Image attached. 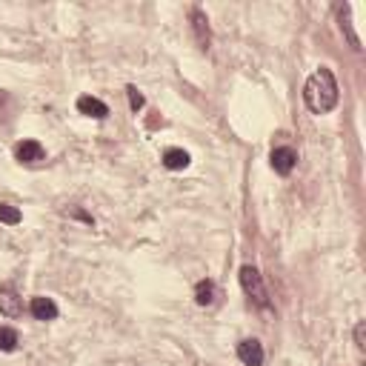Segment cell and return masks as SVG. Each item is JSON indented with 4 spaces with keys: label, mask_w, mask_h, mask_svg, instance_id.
<instances>
[{
    "label": "cell",
    "mask_w": 366,
    "mask_h": 366,
    "mask_svg": "<svg viewBox=\"0 0 366 366\" xmlns=\"http://www.w3.org/2000/svg\"><path fill=\"white\" fill-rule=\"evenodd\" d=\"M340 101V89L332 69H315L303 83V103L312 114H329Z\"/></svg>",
    "instance_id": "6da1fadb"
},
{
    "label": "cell",
    "mask_w": 366,
    "mask_h": 366,
    "mask_svg": "<svg viewBox=\"0 0 366 366\" xmlns=\"http://www.w3.org/2000/svg\"><path fill=\"white\" fill-rule=\"evenodd\" d=\"M241 286H243V292H246V298L252 301L258 309H272V301H269V292H266V283H263V275L258 272V269L252 266V263H246V266H241Z\"/></svg>",
    "instance_id": "7a4b0ae2"
},
{
    "label": "cell",
    "mask_w": 366,
    "mask_h": 366,
    "mask_svg": "<svg viewBox=\"0 0 366 366\" xmlns=\"http://www.w3.org/2000/svg\"><path fill=\"white\" fill-rule=\"evenodd\" d=\"M189 23H192V34H195V43L201 49H209L212 46V26H209V17L203 9H192L189 12Z\"/></svg>",
    "instance_id": "3957f363"
},
{
    "label": "cell",
    "mask_w": 366,
    "mask_h": 366,
    "mask_svg": "<svg viewBox=\"0 0 366 366\" xmlns=\"http://www.w3.org/2000/svg\"><path fill=\"white\" fill-rule=\"evenodd\" d=\"M269 161H272V169L278 172V175L286 178V175H292V169L298 166V152L292 146H275Z\"/></svg>",
    "instance_id": "277c9868"
},
{
    "label": "cell",
    "mask_w": 366,
    "mask_h": 366,
    "mask_svg": "<svg viewBox=\"0 0 366 366\" xmlns=\"http://www.w3.org/2000/svg\"><path fill=\"white\" fill-rule=\"evenodd\" d=\"M0 315L3 318H21L23 315V298L14 292V286H0Z\"/></svg>",
    "instance_id": "5b68a950"
},
{
    "label": "cell",
    "mask_w": 366,
    "mask_h": 366,
    "mask_svg": "<svg viewBox=\"0 0 366 366\" xmlns=\"http://www.w3.org/2000/svg\"><path fill=\"white\" fill-rule=\"evenodd\" d=\"M238 360L243 366H263V346L255 338H243L238 343Z\"/></svg>",
    "instance_id": "8992f818"
},
{
    "label": "cell",
    "mask_w": 366,
    "mask_h": 366,
    "mask_svg": "<svg viewBox=\"0 0 366 366\" xmlns=\"http://www.w3.org/2000/svg\"><path fill=\"white\" fill-rule=\"evenodd\" d=\"M29 312L34 321H54L57 315H61V309H57V303L52 298H43V295H37L29 301Z\"/></svg>",
    "instance_id": "52a82bcc"
},
{
    "label": "cell",
    "mask_w": 366,
    "mask_h": 366,
    "mask_svg": "<svg viewBox=\"0 0 366 366\" xmlns=\"http://www.w3.org/2000/svg\"><path fill=\"white\" fill-rule=\"evenodd\" d=\"M43 158H46V149L37 141H21L14 146V161H21V163H37Z\"/></svg>",
    "instance_id": "ba28073f"
},
{
    "label": "cell",
    "mask_w": 366,
    "mask_h": 366,
    "mask_svg": "<svg viewBox=\"0 0 366 366\" xmlns=\"http://www.w3.org/2000/svg\"><path fill=\"white\" fill-rule=\"evenodd\" d=\"M78 112L86 114V118H94V121H106L109 118V106L98 98H92V94H83L78 98Z\"/></svg>",
    "instance_id": "9c48e42d"
},
{
    "label": "cell",
    "mask_w": 366,
    "mask_h": 366,
    "mask_svg": "<svg viewBox=\"0 0 366 366\" xmlns=\"http://www.w3.org/2000/svg\"><path fill=\"white\" fill-rule=\"evenodd\" d=\"M163 166L172 169V172L186 169V166H189V152H183V149H178V146L166 149V152H163Z\"/></svg>",
    "instance_id": "30bf717a"
},
{
    "label": "cell",
    "mask_w": 366,
    "mask_h": 366,
    "mask_svg": "<svg viewBox=\"0 0 366 366\" xmlns=\"http://www.w3.org/2000/svg\"><path fill=\"white\" fill-rule=\"evenodd\" d=\"M349 14H352V6H340V9H338V21H340V29L346 32V37H349L352 49H358V52H360L363 46H360V37H358V34H355V29H352V17H349Z\"/></svg>",
    "instance_id": "8fae6325"
},
{
    "label": "cell",
    "mask_w": 366,
    "mask_h": 366,
    "mask_svg": "<svg viewBox=\"0 0 366 366\" xmlns=\"http://www.w3.org/2000/svg\"><path fill=\"white\" fill-rule=\"evenodd\" d=\"M212 301H215V281H209V278L198 281L195 283V303L198 306H209Z\"/></svg>",
    "instance_id": "7c38bea8"
},
{
    "label": "cell",
    "mask_w": 366,
    "mask_h": 366,
    "mask_svg": "<svg viewBox=\"0 0 366 366\" xmlns=\"http://www.w3.org/2000/svg\"><path fill=\"white\" fill-rule=\"evenodd\" d=\"M21 221H23L21 209H17V206H9V203H0V223H6V226H17Z\"/></svg>",
    "instance_id": "4fadbf2b"
},
{
    "label": "cell",
    "mask_w": 366,
    "mask_h": 366,
    "mask_svg": "<svg viewBox=\"0 0 366 366\" xmlns=\"http://www.w3.org/2000/svg\"><path fill=\"white\" fill-rule=\"evenodd\" d=\"M17 349V332L12 326H3L0 329V352H14Z\"/></svg>",
    "instance_id": "5bb4252c"
},
{
    "label": "cell",
    "mask_w": 366,
    "mask_h": 366,
    "mask_svg": "<svg viewBox=\"0 0 366 366\" xmlns=\"http://www.w3.org/2000/svg\"><path fill=\"white\" fill-rule=\"evenodd\" d=\"M126 98H129L132 112H141V109L146 106V101H143V94L138 92V86H126Z\"/></svg>",
    "instance_id": "9a60e30c"
},
{
    "label": "cell",
    "mask_w": 366,
    "mask_h": 366,
    "mask_svg": "<svg viewBox=\"0 0 366 366\" xmlns=\"http://www.w3.org/2000/svg\"><path fill=\"white\" fill-rule=\"evenodd\" d=\"M363 332H366V323L363 321H358V326H355V346L363 352V346H366V338H363Z\"/></svg>",
    "instance_id": "2e32d148"
}]
</instances>
